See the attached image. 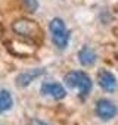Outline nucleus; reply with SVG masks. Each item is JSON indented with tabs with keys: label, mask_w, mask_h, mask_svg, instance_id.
Masks as SVG:
<instances>
[{
	"label": "nucleus",
	"mask_w": 118,
	"mask_h": 125,
	"mask_svg": "<svg viewBox=\"0 0 118 125\" xmlns=\"http://www.w3.org/2000/svg\"><path fill=\"white\" fill-rule=\"evenodd\" d=\"M78 60L80 63L84 66H90L96 62V53L93 49H90L89 46H83L78 52Z\"/></svg>",
	"instance_id": "nucleus-8"
},
{
	"label": "nucleus",
	"mask_w": 118,
	"mask_h": 125,
	"mask_svg": "<svg viewBox=\"0 0 118 125\" xmlns=\"http://www.w3.org/2000/svg\"><path fill=\"white\" fill-rule=\"evenodd\" d=\"M46 74V69L44 68H35V69H31V71H27V72H22L16 77V84L19 87H27L30 83H33L35 78L41 77Z\"/></svg>",
	"instance_id": "nucleus-6"
},
{
	"label": "nucleus",
	"mask_w": 118,
	"mask_h": 125,
	"mask_svg": "<svg viewBox=\"0 0 118 125\" xmlns=\"http://www.w3.org/2000/svg\"><path fill=\"white\" fill-rule=\"evenodd\" d=\"M31 125H50V124L43 122V121H40V119H31Z\"/></svg>",
	"instance_id": "nucleus-11"
},
{
	"label": "nucleus",
	"mask_w": 118,
	"mask_h": 125,
	"mask_svg": "<svg viewBox=\"0 0 118 125\" xmlns=\"http://www.w3.org/2000/svg\"><path fill=\"white\" fill-rule=\"evenodd\" d=\"M13 104L12 94L8 90H0V113L8 112Z\"/></svg>",
	"instance_id": "nucleus-9"
},
{
	"label": "nucleus",
	"mask_w": 118,
	"mask_h": 125,
	"mask_svg": "<svg viewBox=\"0 0 118 125\" xmlns=\"http://www.w3.org/2000/svg\"><path fill=\"white\" fill-rule=\"evenodd\" d=\"M24 2V6L28 12H35L38 9V2L37 0H22Z\"/></svg>",
	"instance_id": "nucleus-10"
},
{
	"label": "nucleus",
	"mask_w": 118,
	"mask_h": 125,
	"mask_svg": "<svg viewBox=\"0 0 118 125\" xmlns=\"http://www.w3.org/2000/svg\"><path fill=\"white\" fill-rule=\"evenodd\" d=\"M49 31H50V37L53 44L58 49H67L70 44V31L67 30L64 21L61 18H53L49 22Z\"/></svg>",
	"instance_id": "nucleus-2"
},
{
	"label": "nucleus",
	"mask_w": 118,
	"mask_h": 125,
	"mask_svg": "<svg viewBox=\"0 0 118 125\" xmlns=\"http://www.w3.org/2000/svg\"><path fill=\"white\" fill-rule=\"evenodd\" d=\"M40 90H41V94L49 96V97H52L55 100H61V99H64L67 96V90L56 81H44L41 84Z\"/></svg>",
	"instance_id": "nucleus-5"
},
{
	"label": "nucleus",
	"mask_w": 118,
	"mask_h": 125,
	"mask_svg": "<svg viewBox=\"0 0 118 125\" xmlns=\"http://www.w3.org/2000/svg\"><path fill=\"white\" fill-rule=\"evenodd\" d=\"M67 87L70 88H74V90H78L81 96H87L92 90V80L90 77L83 72V71H71L65 75L64 78Z\"/></svg>",
	"instance_id": "nucleus-3"
},
{
	"label": "nucleus",
	"mask_w": 118,
	"mask_h": 125,
	"mask_svg": "<svg viewBox=\"0 0 118 125\" xmlns=\"http://www.w3.org/2000/svg\"><path fill=\"white\" fill-rule=\"evenodd\" d=\"M97 83L106 91H112V90L117 88V78H115V75L112 72L106 71V69L99 71V74H97Z\"/></svg>",
	"instance_id": "nucleus-7"
},
{
	"label": "nucleus",
	"mask_w": 118,
	"mask_h": 125,
	"mask_svg": "<svg viewBox=\"0 0 118 125\" xmlns=\"http://www.w3.org/2000/svg\"><path fill=\"white\" fill-rule=\"evenodd\" d=\"M12 30L18 37L35 44L37 47L44 41V34L35 21H31L27 18H19L12 24Z\"/></svg>",
	"instance_id": "nucleus-1"
},
{
	"label": "nucleus",
	"mask_w": 118,
	"mask_h": 125,
	"mask_svg": "<svg viewBox=\"0 0 118 125\" xmlns=\"http://www.w3.org/2000/svg\"><path fill=\"white\" fill-rule=\"evenodd\" d=\"M94 112L96 115L102 119V121H109L112 118H115L118 109H117V104L108 99H99L96 102V107H94Z\"/></svg>",
	"instance_id": "nucleus-4"
}]
</instances>
